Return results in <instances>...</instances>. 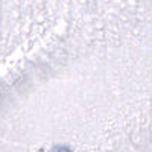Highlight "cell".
Segmentation results:
<instances>
[{"instance_id":"1","label":"cell","mask_w":152,"mask_h":152,"mask_svg":"<svg viewBox=\"0 0 152 152\" xmlns=\"http://www.w3.org/2000/svg\"><path fill=\"white\" fill-rule=\"evenodd\" d=\"M142 12V0H0V151L140 143Z\"/></svg>"}]
</instances>
